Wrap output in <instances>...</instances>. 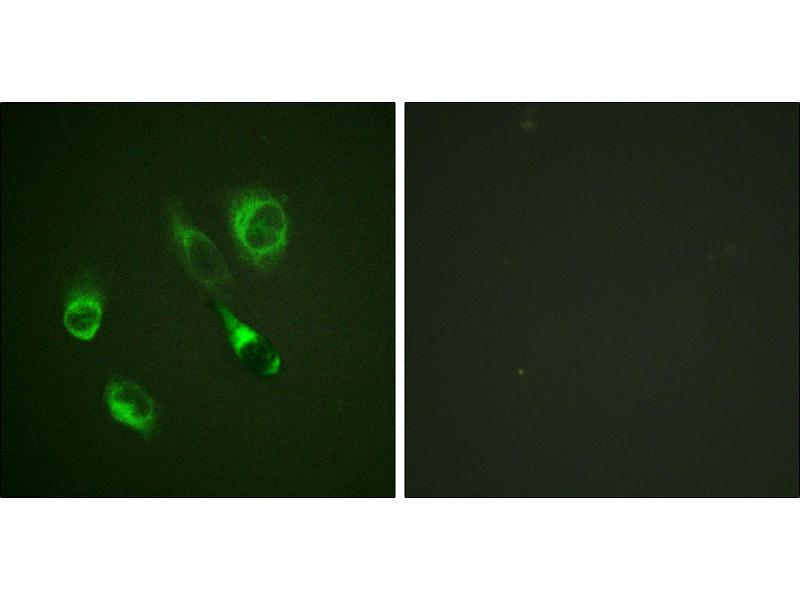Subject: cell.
I'll list each match as a JSON object with an SVG mask.
<instances>
[{"label": "cell", "mask_w": 800, "mask_h": 600, "mask_svg": "<svg viewBox=\"0 0 800 600\" xmlns=\"http://www.w3.org/2000/svg\"><path fill=\"white\" fill-rule=\"evenodd\" d=\"M105 402L110 415L119 423L143 434H150L157 422V405L139 384L128 379H114L105 388Z\"/></svg>", "instance_id": "obj_4"}, {"label": "cell", "mask_w": 800, "mask_h": 600, "mask_svg": "<svg viewBox=\"0 0 800 600\" xmlns=\"http://www.w3.org/2000/svg\"><path fill=\"white\" fill-rule=\"evenodd\" d=\"M103 311V295L98 289L92 286L77 287L65 304L63 324L75 338L89 341L101 325Z\"/></svg>", "instance_id": "obj_5"}, {"label": "cell", "mask_w": 800, "mask_h": 600, "mask_svg": "<svg viewBox=\"0 0 800 600\" xmlns=\"http://www.w3.org/2000/svg\"><path fill=\"white\" fill-rule=\"evenodd\" d=\"M230 226L243 257L256 267L275 265L285 252L288 218L272 196L250 193L238 198L230 210Z\"/></svg>", "instance_id": "obj_1"}, {"label": "cell", "mask_w": 800, "mask_h": 600, "mask_svg": "<svg viewBox=\"0 0 800 600\" xmlns=\"http://www.w3.org/2000/svg\"><path fill=\"white\" fill-rule=\"evenodd\" d=\"M217 310L226 328L230 346L238 360L256 375H276L282 361L273 345L225 305L218 304Z\"/></svg>", "instance_id": "obj_3"}, {"label": "cell", "mask_w": 800, "mask_h": 600, "mask_svg": "<svg viewBox=\"0 0 800 600\" xmlns=\"http://www.w3.org/2000/svg\"><path fill=\"white\" fill-rule=\"evenodd\" d=\"M171 229L193 276L213 291H220L228 286L231 276L228 266L211 239L202 231L183 222L175 213L171 218Z\"/></svg>", "instance_id": "obj_2"}]
</instances>
